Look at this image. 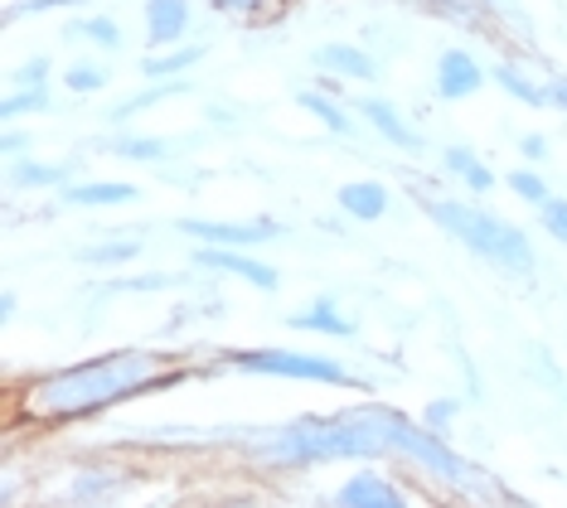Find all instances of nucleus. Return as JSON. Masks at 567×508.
Returning a JSON list of instances; mask_svg holds the SVG:
<instances>
[{"mask_svg": "<svg viewBox=\"0 0 567 508\" xmlns=\"http://www.w3.org/2000/svg\"><path fill=\"white\" fill-rule=\"evenodd\" d=\"M495 83L505 87V93H509L514 102H524V107H548V102H553L548 87L528 83V77H524L519 69H509V63H499V69H495Z\"/></svg>", "mask_w": 567, "mask_h": 508, "instance_id": "obj_19", "label": "nucleus"}, {"mask_svg": "<svg viewBox=\"0 0 567 508\" xmlns=\"http://www.w3.org/2000/svg\"><path fill=\"white\" fill-rule=\"evenodd\" d=\"M69 39H93V44H102V49H117L122 44V30L112 24L107 15H87V20H73L69 30H63Z\"/></svg>", "mask_w": 567, "mask_h": 508, "instance_id": "obj_23", "label": "nucleus"}, {"mask_svg": "<svg viewBox=\"0 0 567 508\" xmlns=\"http://www.w3.org/2000/svg\"><path fill=\"white\" fill-rule=\"evenodd\" d=\"M59 6H83V0H24V6H10V15H6V20L40 15V10H59Z\"/></svg>", "mask_w": 567, "mask_h": 508, "instance_id": "obj_29", "label": "nucleus"}, {"mask_svg": "<svg viewBox=\"0 0 567 508\" xmlns=\"http://www.w3.org/2000/svg\"><path fill=\"white\" fill-rule=\"evenodd\" d=\"M446 169H451V175H456V179H466V185H471L475 194L495 189V175H489L481 155L466 151V146H446Z\"/></svg>", "mask_w": 567, "mask_h": 508, "instance_id": "obj_18", "label": "nucleus"}, {"mask_svg": "<svg viewBox=\"0 0 567 508\" xmlns=\"http://www.w3.org/2000/svg\"><path fill=\"white\" fill-rule=\"evenodd\" d=\"M97 87H107V69H97V63L69 69V93H97Z\"/></svg>", "mask_w": 567, "mask_h": 508, "instance_id": "obj_27", "label": "nucleus"}, {"mask_svg": "<svg viewBox=\"0 0 567 508\" xmlns=\"http://www.w3.org/2000/svg\"><path fill=\"white\" fill-rule=\"evenodd\" d=\"M141 247L136 242H102V247H83L79 262H93V267H122V262H136Z\"/></svg>", "mask_w": 567, "mask_h": 508, "instance_id": "obj_24", "label": "nucleus"}, {"mask_svg": "<svg viewBox=\"0 0 567 508\" xmlns=\"http://www.w3.org/2000/svg\"><path fill=\"white\" fill-rule=\"evenodd\" d=\"M451 416H456V402L442 397V402H432V407H427V426H446Z\"/></svg>", "mask_w": 567, "mask_h": 508, "instance_id": "obj_32", "label": "nucleus"}, {"mask_svg": "<svg viewBox=\"0 0 567 508\" xmlns=\"http://www.w3.org/2000/svg\"><path fill=\"white\" fill-rule=\"evenodd\" d=\"M228 363L243 373H267V377H301V383H330V387H359L350 369L320 354H296V349H234Z\"/></svg>", "mask_w": 567, "mask_h": 508, "instance_id": "obj_5", "label": "nucleus"}, {"mask_svg": "<svg viewBox=\"0 0 567 508\" xmlns=\"http://www.w3.org/2000/svg\"><path fill=\"white\" fill-rule=\"evenodd\" d=\"M519 151H524V155H534V160H544V155H548V141H544V136H524V141H519Z\"/></svg>", "mask_w": 567, "mask_h": 508, "instance_id": "obj_33", "label": "nucleus"}, {"mask_svg": "<svg viewBox=\"0 0 567 508\" xmlns=\"http://www.w3.org/2000/svg\"><path fill=\"white\" fill-rule=\"evenodd\" d=\"M316 69H326L334 77H379V63H373L364 49H354V44H326V49H316Z\"/></svg>", "mask_w": 567, "mask_h": 508, "instance_id": "obj_14", "label": "nucleus"}, {"mask_svg": "<svg viewBox=\"0 0 567 508\" xmlns=\"http://www.w3.org/2000/svg\"><path fill=\"white\" fill-rule=\"evenodd\" d=\"M334 204L350 218H359V224H373V218L389 214V189H383L379 179H354V185H340Z\"/></svg>", "mask_w": 567, "mask_h": 508, "instance_id": "obj_12", "label": "nucleus"}, {"mask_svg": "<svg viewBox=\"0 0 567 508\" xmlns=\"http://www.w3.org/2000/svg\"><path fill=\"white\" fill-rule=\"evenodd\" d=\"M373 416H379V426H383V436H389L393 450H403V455H412V460H422L432 475H442L446 485H456V489H481L485 475L471 470V465L461 460V455L451 450L436 432H427V426H412L408 416H398L389 407H373Z\"/></svg>", "mask_w": 567, "mask_h": 508, "instance_id": "obj_4", "label": "nucleus"}, {"mask_svg": "<svg viewBox=\"0 0 567 508\" xmlns=\"http://www.w3.org/2000/svg\"><path fill=\"white\" fill-rule=\"evenodd\" d=\"M179 232L199 242H224V247H257L267 238H281L277 218H252V224H214V218H179Z\"/></svg>", "mask_w": 567, "mask_h": 508, "instance_id": "obj_6", "label": "nucleus"}, {"mask_svg": "<svg viewBox=\"0 0 567 508\" xmlns=\"http://www.w3.org/2000/svg\"><path fill=\"white\" fill-rule=\"evenodd\" d=\"M54 107V97H49V87L40 83V87H24V93H16V97H6V116H20V112H49Z\"/></svg>", "mask_w": 567, "mask_h": 508, "instance_id": "obj_26", "label": "nucleus"}, {"mask_svg": "<svg viewBox=\"0 0 567 508\" xmlns=\"http://www.w3.org/2000/svg\"><path fill=\"white\" fill-rule=\"evenodd\" d=\"M195 262H199V267H214V271H228V277L248 281V286H257V291H277V286H281V277H277V267L257 262V257H248V252H238V247H224V242L195 247Z\"/></svg>", "mask_w": 567, "mask_h": 508, "instance_id": "obj_7", "label": "nucleus"}, {"mask_svg": "<svg viewBox=\"0 0 567 508\" xmlns=\"http://www.w3.org/2000/svg\"><path fill=\"white\" fill-rule=\"evenodd\" d=\"M291 330H311V334H330V339H354V320L334 305V296H320L306 310L291 315Z\"/></svg>", "mask_w": 567, "mask_h": 508, "instance_id": "obj_11", "label": "nucleus"}, {"mask_svg": "<svg viewBox=\"0 0 567 508\" xmlns=\"http://www.w3.org/2000/svg\"><path fill=\"white\" fill-rule=\"evenodd\" d=\"M334 504H344V508H403L408 499H403V489H393L383 475H373V470H364V475H354L350 485H340V494H334Z\"/></svg>", "mask_w": 567, "mask_h": 508, "instance_id": "obj_10", "label": "nucleus"}, {"mask_svg": "<svg viewBox=\"0 0 567 508\" xmlns=\"http://www.w3.org/2000/svg\"><path fill=\"white\" fill-rule=\"evenodd\" d=\"M102 151L122 155V160H165V155H175L171 141H156V136H107Z\"/></svg>", "mask_w": 567, "mask_h": 508, "instance_id": "obj_17", "label": "nucleus"}, {"mask_svg": "<svg viewBox=\"0 0 567 508\" xmlns=\"http://www.w3.org/2000/svg\"><path fill=\"white\" fill-rule=\"evenodd\" d=\"M6 151H10V155L24 151V136H20V132H10V136H6Z\"/></svg>", "mask_w": 567, "mask_h": 508, "instance_id": "obj_36", "label": "nucleus"}, {"mask_svg": "<svg viewBox=\"0 0 567 508\" xmlns=\"http://www.w3.org/2000/svg\"><path fill=\"white\" fill-rule=\"evenodd\" d=\"M179 93H189V83L185 77H165V83H156V87H146L141 97H132V102H122L117 112H112V122H126V116H136V112H146V107H156V102H165V97H179Z\"/></svg>", "mask_w": 567, "mask_h": 508, "instance_id": "obj_21", "label": "nucleus"}, {"mask_svg": "<svg viewBox=\"0 0 567 508\" xmlns=\"http://www.w3.org/2000/svg\"><path fill=\"white\" fill-rule=\"evenodd\" d=\"M509 189L519 194L524 204H534V208L544 204V199H553L548 185H544V175H534V169H514V175H509Z\"/></svg>", "mask_w": 567, "mask_h": 508, "instance_id": "obj_25", "label": "nucleus"}, {"mask_svg": "<svg viewBox=\"0 0 567 508\" xmlns=\"http://www.w3.org/2000/svg\"><path fill=\"white\" fill-rule=\"evenodd\" d=\"M383 450L393 446L383 436L373 407L344 416H301V422L257 440V455L267 465H320V460H354V455H383Z\"/></svg>", "mask_w": 567, "mask_h": 508, "instance_id": "obj_2", "label": "nucleus"}, {"mask_svg": "<svg viewBox=\"0 0 567 508\" xmlns=\"http://www.w3.org/2000/svg\"><path fill=\"white\" fill-rule=\"evenodd\" d=\"M49 77V59H30L24 69H16V83H24V87H40Z\"/></svg>", "mask_w": 567, "mask_h": 508, "instance_id": "obj_31", "label": "nucleus"}, {"mask_svg": "<svg viewBox=\"0 0 567 508\" xmlns=\"http://www.w3.org/2000/svg\"><path fill=\"white\" fill-rule=\"evenodd\" d=\"M161 286H171V277H122L112 281V291H161Z\"/></svg>", "mask_w": 567, "mask_h": 508, "instance_id": "obj_30", "label": "nucleus"}, {"mask_svg": "<svg viewBox=\"0 0 567 508\" xmlns=\"http://www.w3.org/2000/svg\"><path fill=\"white\" fill-rule=\"evenodd\" d=\"M257 0H214V10H248Z\"/></svg>", "mask_w": 567, "mask_h": 508, "instance_id": "obj_35", "label": "nucleus"}, {"mask_svg": "<svg viewBox=\"0 0 567 508\" xmlns=\"http://www.w3.org/2000/svg\"><path fill=\"white\" fill-rule=\"evenodd\" d=\"M156 354H141V349H126V354H102L87 363H73V369L44 373L24 387V407L34 416H49V422H79V416H93L112 402L141 393V387H161L171 383L175 373L161 377Z\"/></svg>", "mask_w": 567, "mask_h": 508, "instance_id": "obj_1", "label": "nucleus"}, {"mask_svg": "<svg viewBox=\"0 0 567 508\" xmlns=\"http://www.w3.org/2000/svg\"><path fill=\"white\" fill-rule=\"evenodd\" d=\"M538 218H544V228L553 232V238L567 242V199H544L538 204Z\"/></svg>", "mask_w": 567, "mask_h": 508, "instance_id": "obj_28", "label": "nucleus"}, {"mask_svg": "<svg viewBox=\"0 0 567 508\" xmlns=\"http://www.w3.org/2000/svg\"><path fill=\"white\" fill-rule=\"evenodd\" d=\"M481 83H485V73H481V63H475L466 49H446L442 59H436V93L442 97H475L481 93Z\"/></svg>", "mask_w": 567, "mask_h": 508, "instance_id": "obj_9", "label": "nucleus"}, {"mask_svg": "<svg viewBox=\"0 0 567 508\" xmlns=\"http://www.w3.org/2000/svg\"><path fill=\"white\" fill-rule=\"evenodd\" d=\"M189 30V0H146V34L151 44H171Z\"/></svg>", "mask_w": 567, "mask_h": 508, "instance_id": "obj_13", "label": "nucleus"}, {"mask_svg": "<svg viewBox=\"0 0 567 508\" xmlns=\"http://www.w3.org/2000/svg\"><path fill=\"white\" fill-rule=\"evenodd\" d=\"M204 59V49L199 44H189V49H175V54H151V59H141V73L146 77H179L185 69H195V63Z\"/></svg>", "mask_w": 567, "mask_h": 508, "instance_id": "obj_20", "label": "nucleus"}, {"mask_svg": "<svg viewBox=\"0 0 567 508\" xmlns=\"http://www.w3.org/2000/svg\"><path fill=\"white\" fill-rule=\"evenodd\" d=\"M548 93H553V102H558V107L567 112V77H553V83H548Z\"/></svg>", "mask_w": 567, "mask_h": 508, "instance_id": "obj_34", "label": "nucleus"}, {"mask_svg": "<svg viewBox=\"0 0 567 508\" xmlns=\"http://www.w3.org/2000/svg\"><path fill=\"white\" fill-rule=\"evenodd\" d=\"M427 214L461 247H471L475 257H485V262H495L505 271H534V247H528L524 232L514 224H505V218L485 214V208H471V204H451V199H427Z\"/></svg>", "mask_w": 567, "mask_h": 508, "instance_id": "obj_3", "label": "nucleus"}, {"mask_svg": "<svg viewBox=\"0 0 567 508\" xmlns=\"http://www.w3.org/2000/svg\"><path fill=\"white\" fill-rule=\"evenodd\" d=\"M136 185H122V179H97V185H73L69 204L73 208H107V204H132Z\"/></svg>", "mask_w": 567, "mask_h": 508, "instance_id": "obj_15", "label": "nucleus"}, {"mask_svg": "<svg viewBox=\"0 0 567 508\" xmlns=\"http://www.w3.org/2000/svg\"><path fill=\"white\" fill-rule=\"evenodd\" d=\"M296 102H301V107L311 112V116H320V122H326L334 136H354V122H350V112H344V107H334L330 97H320V93H296Z\"/></svg>", "mask_w": 567, "mask_h": 508, "instance_id": "obj_22", "label": "nucleus"}, {"mask_svg": "<svg viewBox=\"0 0 567 508\" xmlns=\"http://www.w3.org/2000/svg\"><path fill=\"white\" fill-rule=\"evenodd\" d=\"M73 165H40V160H16L10 165V185L20 189H54V185H69Z\"/></svg>", "mask_w": 567, "mask_h": 508, "instance_id": "obj_16", "label": "nucleus"}, {"mask_svg": "<svg viewBox=\"0 0 567 508\" xmlns=\"http://www.w3.org/2000/svg\"><path fill=\"white\" fill-rule=\"evenodd\" d=\"M354 107H359V116H364V122L373 126V132H379L383 141H389V146H398V151H412V155L422 151V136H417V132H412V126L403 122V112H398L389 97H359Z\"/></svg>", "mask_w": 567, "mask_h": 508, "instance_id": "obj_8", "label": "nucleus"}]
</instances>
